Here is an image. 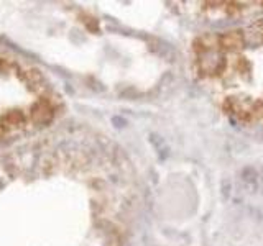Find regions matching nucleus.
<instances>
[{
    "label": "nucleus",
    "instance_id": "2",
    "mask_svg": "<svg viewBox=\"0 0 263 246\" xmlns=\"http://www.w3.org/2000/svg\"><path fill=\"white\" fill-rule=\"evenodd\" d=\"M61 107L43 72L20 56L0 51V153L36 138Z\"/></svg>",
    "mask_w": 263,
    "mask_h": 246
},
{
    "label": "nucleus",
    "instance_id": "1",
    "mask_svg": "<svg viewBox=\"0 0 263 246\" xmlns=\"http://www.w3.org/2000/svg\"><path fill=\"white\" fill-rule=\"evenodd\" d=\"M109 153L71 135L31 138L0 153V246H76L79 212L114 207L115 195L79 203L110 186L101 176Z\"/></svg>",
    "mask_w": 263,
    "mask_h": 246
}]
</instances>
